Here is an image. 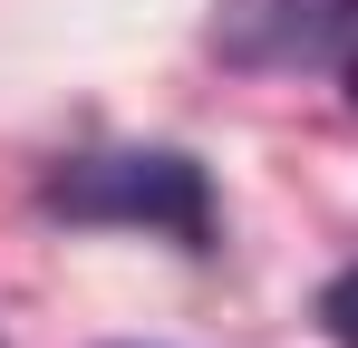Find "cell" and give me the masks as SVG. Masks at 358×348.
<instances>
[{"label":"cell","mask_w":358,"mask_h":348,"mask_svg":"<svg viewBox=\"0 0 358 348\" xmlns=\"http://www.w3.org/2000/svg\"><path fill=\"white\" fill-rule=\"evenodd\" d=\"M39 203L68 213V223H136V232H165L184 252H213V184L194 155L175 145H117V155H68Z\"/></svg>","instance_id":"obj_1"},{"label":"cell","mask_w":358,"mask_h":348,"mask_svg":"<svg viewBox=\"0 0 358 348\" xmlns=\"http://www.w3.org/2000/svg\"><path fill=\"white\" fill-rule=\"evenodd\" d=\"M320 329H329V348H358V261L320 290Z\"/></svg>","instance_id":"obj_3"},{"label":"cell","mask_w":358,"mask_h":348,"mask_svg":"<svg viewBox=\"0 0 358 348\" xmlns=\"http://www.w3.org/2000/svg\"><path fill=\"white\" fill-rule=\"evenodd\" d=\"M213 58L281 78V68H349L358 0H213Z\"/></svg>","instance_id":"obj_2"},{"label":"cell","mask_w":358,"mask_h":348,"mask_svg":"<svg viewBox=\"0 0 358 348\" xmlns=\"http://www.w3.org/2000/svg\"><path fill=\"white\" fill-rule=\"evenodd\" d=\"M349 107H358V58H349Z\"/></svg>","instance_id":"obj_4"}]
</instances>
